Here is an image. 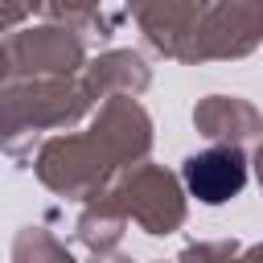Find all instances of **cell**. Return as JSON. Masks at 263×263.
Segmentation results:
<instances>
[{
    "label": "cell",
    "instance_id": "1",
    "mask_svg": "<svg viewBox=\"0 0 263 263\" xmlns=\"http://www.w3.org/2000/svg\"><path fill=\"white\" fill-rule=\"evenodd\" d=\"M185 185L205 205H218L247 185V156L238 148H205L185 160Z\"/></svg>",
    "mask_w": 263,
    "mask_h": 263
}]
</instances>
